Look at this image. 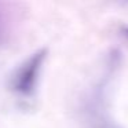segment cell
Here are the masks:
<instances>
[{
    "label": "cell",
    "instance_id": "obj_1",
    "mask_svg": "<svg viewBox=\"0 0 128 128\" xmlns=\"http://www.w3.org/2000/svg\"><path fill=\"white\" fill-rule=\"evenodd\" d=\"M47 51L40 50L30 55L12 74L11 77V90L20 96H32L37 88V83L40 78L42 68L44 65Z\"/></svg>",
    "mask_w": 128,
    "mask_h": 128
},
{
    "label": "cell",
    "instance_id": "obj_3",
    "mask_svg": "<svg viewBox=\"0 0 128 128\" xmlns=\"http://www.w3.org/2000/svg\"><path fill=\"white\" fill-rule=\"evenodd\" d=\"M127 2H128V0H127Z\"/></svg>",
    "mask_w": 128,
    "mask_h": 128
},
{
    "label": "cell",
    "instance_id": "obj_2",
    "mask_svg": "<svg viewBox=\"0 0 128 128\" xmlns=\"http://www.w3.org/2000/svg\"><path fill=\"white\" fill-rule=\"evenodd\" d=\"M121 32L125 37H128V25H122L121 26Z\"/></svg>",
    "mask_w": 128,
    "mask_h": 128
}]
</instances>
